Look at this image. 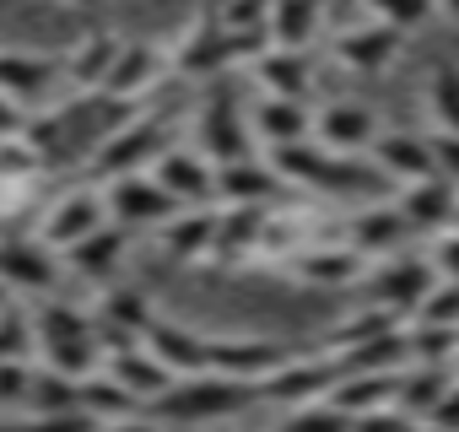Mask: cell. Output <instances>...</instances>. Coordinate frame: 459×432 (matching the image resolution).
<instances>
[{"label":"cell","mask_w":459,"mask_h":432,"mask_svg":"<svg viewBox=\"0 0 459 432\" xmlns=\"http://www.w3.org/2000/svg\"><path fill=\"white\" fill-rule=\"evenodd\" d=\"M427 108L437 130H459V65H437L427 76Z\"/></svg>","instance_id":"cell-39"},{"label":"cell","mask_w":459,"mask_h":432,"mask_svg":"<svg viewBox=\"0 0 459 432\" xmlns=\"http://www.w3.org/2000/svg\"><path fill=\"white\" fill-rule=\"evenodd\" d=\"M227 65H233V60H227V33H221L216 12H200V17L184 28L178 49L168 55V71L184 76V82H211V76H221Z\"/></svg>","instance_id":"cell-11"},{"label":"cell","mask_w":459,"mask_h":432,"mask_svg":"<svg viewBox=\"0 0 459 432\" xmlns=\"http://www.w3.org/2000/svg\"><path fill=\"white\" fill-rule=\"evenodd\" d=\"M437 12H448V17H459V0H432Z\"/></svg>","instance_id":"cell-55"},{"label":"cell","mask_w":459,"mask_h":432,"mask_svg":"<svg viewBox=\"0 0 459 432\" xmlns=\"http://www.w3.org/2000/svg\"><path fill=\"white\" fill-rule=\"evenodd\" d=\"M255 76H260V87H265V98H308V87H314V55L308 49H265L260 60H255Z\"/></svg>","instance_id":"cell-26"},{"label":"cell","mask_w":459,"mask_h":432,"mask_svg":"<svg viewBox=\"0 0 459 432\" xmlns=\"http://www.w3.org/2000/svg\"><path fill=\"white\" fill-rule=\"evenodd\" d=\"M319 0H271V17H265V33L276 49H314L319 39Z\"/></svg>","instance_id":"cell-31"},{"label":"cell","mask_w":459,"mask_h":432,"mask_svg":"<svg viewBox=\"0 0 459 432\" xmlns=\"http://www.w3.org/2000/svg\"><path fill=\"white\" fill-rule=\"evenodd\" d=\"M141 346L173 373V378H189V373H205L211 367V335L189 330V324H173V319H152V330L141 335Z\"/></svg>","instance_id":"cell-15"},{"label":"cell","mask_w":459,"mask_h":432,"mask_svg":"<svg viewBox=\"0 0 459 432\" xmlns=\"http://www.w3.org/2000/svg\"><path fill=\"white\" fill-rule=\"evenodd\" d=\"M211 233H216V211L211 205H184L157 228V249L173 265H195V260L211 255Z\"/></svg>","instance_id":"cell-21"},{"label":"cell","mask_w":459,"mask_h":432,"mask_svg":"<svg viewBox=\"0 0 459 432\" xmlns=\"http://www.w3.org/2000/svg\"><path fill=\"white\" fill-rule=\"evenodd\" d=\"M341 384V362L330 357V351H319V357H281L260 384H255V394L265 400V405H308V400H325L330 389Z\"/></svg>","instance_id":"cell-5"},{"label":"cell","mask_w":459,"mask_h":432,"mask_svg":"<svg viewBox=\"0 0 459 432\" xmlns=\"http://www.w3.org/2000/svg\"><path fill=\"white\" fill-rule=\"evenodd\" d=\"M76 389L82 378H65L55 367H33V389H28V410L44 416V410H71L76 405Z\"/></svg>","instance_id":"cell-38"},{"label":"cell","mask_w":459,"mask_h":432,"mask_svg":"<svg viewBox=\"0 0 459 432\" xmlns=\"http://www.w3.org/2000/svg\"><path fill=\"white\" fill-rule=\"evenodd\" d=\"M400 335H405V362H437V367H454V346H459V330L411 319Z\"/></svg>","instance_id":"cell-36"},{"label":"cell","mask_w":459,"mask_h":432,"mask_svg":"<svg viewBox=\"0 0 459 432\" xmlns=\"http://www.w3.org/2000/svg\"><path fill=\"white\" fill-rule=\"evenodd\" d=\"M119 33H87V39H76V49L60 60V82H71L76 92H98L103 87V76H108V65H114V55H119Z\"/></svg>","instance_id":"cell-29"},{"label":"cell","mask_w":459,"mask_h":432,"mask_svg":"<svg viewBox=\"0 0 459 432\" xmlns=\"http://www.w3.org/2000/svg\"><path fill=\"white\" fill-rule=\"evenodd\" d=\"M103 373H108L125 394H135V405H141V410H146L157 394H168V384H173V373H168L146 346H130V351L108 357V362H103Z\"/></svg>","instance_id":"cell-27"},{"label":"cell","mask_w":459,"mask_h":432,"mask_svg":"<svg viewBox=\"0 0 459 432\" xmlns=\"http://www.w3.org/2000/svg\"><path fill=\"white\" fill-rule=\"evenodd\" d=\"M287 271H292L303 287L335 292V287H357V281L368 276V260H362L351 244H303V249L287 260Z\"/></svg>","instance_id":"cell-13"},{"label":"cell","mask_w":459,"mask_h":432,"mask_svg":"<svg viewBox=\"0 0 459 432\" xmlns=\"http://www.w3.org/2000/svg\"><path fill=\"white\" fill-rule=\"evenodd\" d=\"M211 194L221 205H271L281 194V178L271 168V157H233V162H216L211 173Z\"/></svg>","instance_id":"cell-12"},{"label":"cell","mask_w":459,"mask_h":432,"mask_svg":"<svg viewBox=\"0 0 459 432\" xmlns=\"http://www.w3.org/2000/svg\"><path fill=\"white\" fill-rule=\"evenodd\" d=\"M330 357L341 362V378H346V373H394V367H405V335H400V324H394V330L368 335V341H357V346H341V351H330Z\"/></svg>","instance_id":"cell-32"},{"label":"cell","mask_w":459,"mask_h":432,"mask_svg":"<svg viewBox=\"0 0 459 432\" xmlns=\"http://www.w3.org/2000/svg\"><path fill=\"white\" fill-rule=\"evenodd\" d=\"M432 12H437L432 0H368V17L389 22L394 33H416V28H427Z\"/></svg>","instance_id":"cell-42"},{"label":"cell","mask_w":459,"mask_h":432,"mask_svg":"<svg viewBox=\"0 0 459 432\" xmlns=\"http://www.w3.org/2000/svg\"><path fill=\"white\" fill-rule=\"evenodd\" d=\"M146 173H152V178H157V184H162L178 205H211V200H216V194H211V173H216V168H211L200 151L168 146V151H162Z\"/></svg>","instance_id":"cell-20"},{"label":"cell","mask_w":459,"mask_h":432,"mask_svg":"<svg viewBox=\"0 0 459 432\" xmlns=\"http://www.w3.org/2000/svg\"><path fill=\"white\" fill-rule=\"evenodd\" d=\"M368 157H373V173L378 178H400V184H416V178H432L437 173L432 168V146L416 130H378L373 146H368Z\"/></svg>","instance_id":"cell-16"},{"label":"cell","mask_w":459,"mask_h":432,"mask_svg":"<svg viewBox=\"0 0 459 432\" xmlns=\"http://www.w3.org/2000/svg\"><path fill=\"white\" fill-rule=\"evenodd\" d=\"M394 384H400V367H394V373H346L325 400L341 405L346 416H362V410H373V405H389V400H394Z\"/></svg>","instance_id":"cell-33"},{"label":"cell","mask_w":459,"mask_h":432,"mask_svg":"<svg viewBox=\"0 0 459 432\" xmlns=\"http://www.w3.org/2000/svg\"><path fill=\"white\" fill-rule=\"evenodd\" d=\"M98 432H168V421H157V416H146V410H130V416H119V421H103Z\"/></svg>","instance_id":"cell-53"},{"label":"cell","mask_w":459,"mask_h":432,"mask_svg":"<svg viewBox=\"0 0 459 432\" xmlns=\"http://www.w3.org/2000/svg\"><path fill=\"white\" fill-rule=\"evenodd\" d=\"M265 211H271V205H221V211H216V233H211V255H205V260H221V265H244V260H255L260 233H265Z\"/></svg>","instance_id":"cell-17"},{"label":"cell","mask_w":459,"mask_h":432,"mask_svg":"<svg viewBox=\"0 0 459 432\" xmlns=\"http://www.w3.org/2000/svg\"><path fill=\"white\" fill-rule=\"evenodd\" d=\"M427 432H459V378L448 384V394H443L437 410L427 416Z\"/></svg>","instance_id":"cell-52"},{"label":"cell","mask_w":459,"mask_h":432,"mask_svg":"<svg viewBox=\"0 0 459 432\" xmlns=\"http://www.w3.org/2000/svg\"><path fill=\"white\" fill-rule=\"evenodd\" d=\"M221 33H227V28H221ZM265 49H271V33H265V28H238V33H227V60H233V65H255Z\"/></svg>","instance_id":"cell-49"},{"label":"cell","mask_w":459,"mask_h":432,"mask_svg":"<svg viewBox=\"0 0 459 432\" xmlns=\"http://www.w3.org/2000/svg\"><path fill=\"white\" fill-rule=\"evenodd\" d=\"M276 178L281 184H298V189H314V194H351L362 168L357 157H341V151H325L319 141H298V146H281V151H265Z\"/></svg>","instance_id":"cell-3"},{"label":"cell","mask_w":459,"mask_h":432,"mask_svg":"<svg viewBox=\"0 0 459 432\" xmlns=\"http://www.w3.org/2000/svg\"><path fill=\"white\" fill-rule=\"evenodd\" d=\"M173 146V114L168 108H130L114 130H103V141L92 146V168L103 178L119 173H146L162 151Z\"/></svg>","instance_id":"cell-2"},{"label":"cell","mask_w":459,"mask_h":432,"mask_svg":"<svg viewBox=\"0 0 459 432\" xmlns=\"http://www.w3.org/2000/svg\"><path fill=\"white\" fill-rule=\"evenodd\" d=\"M427 146H432V168L459 184V130H427Z\"/></svg>","instance_id":"cell-50"},{"label":"cell","mask_w":459,"mask_h":432,"mask_svg":"<svg viewBox=\"0 0 459 432\" xmlns=\"http://www.w3.org/2000/svg\"><path fill=\"white\" fill-rule=\"evenodd\" d=\"M162 76H168V49L162 44H119V55H114V65H108V76H103L98 92L114 98V103L141 108L157 92Z\"/></svg>","instance_id":"cell-8"},{"label":"cell","mask_w":459,"mask_h":432,"mask_svg":"<svg viewBox=\"0 0 459 432\" xmlns=\"http://www.w3.org/2000/svg\"><path fill=\"white\" fill-rule=\"evenodd\" d=\"M22 125H28V108L0 92V141H6V135H22Z\"/></svg>","instance_id":"cell-54"},{"label":"cell","mask_w":459,"mask_h":432,"mask_svg":"<svg viewBox=\"0 0 459 432\" xmlns=\"http://www.w3.org/2000/svg\"><path fill=\"white\" fill-rule=\"evenodd\" d=\"M411 319H421V324H448V330H459V281H432V292L421 298V308L411 314Z\"/></svg>","instance_id":"cell-43"},{"label":"cell","mask_w":459,"mask_h":432,"mask_svg":"<svg viewBox=\"0 0 459 432\" xmlns=\"http://www.w3.org/2000/svg\"><path fill=\"white\" fill-rule=\"evenodd\" d=\"M125 249H130V233H125L119 222H103L92 238H82L76 249H65V260H71L76 276H87V281H108V276L119 271Z\"/></svg>","instance_id":"cell-30"},{"label":"cell","mask_w":459,"mask_h":432,"mask_svg":"<svg viewBox=\"0 0 459 432\" xmlns=\"http://www.w3.org/2000/svg\"><path fill=\"white\" fill-rule=\"evenodd\" d=\"M98 319H108V324H119V330L146 335V330H152V319H157V308H152V298H146L141 287H108V292H103V303H98Z\"/></svg>","instance_id":"cell-35"},{"label":"cell","mask_w":459,"mask_h":432,"mask_svg":"<svg viewBox=\"0 0 459 432\" xmlns=\"http://www.w3.org/2000/svg\"><path fill=\"white\" fill-rule=\"evenodd\" d=\"M60 281V255L39 238V233H17V238H0V287L12 298H49Z\"/></svg>","instance_id":"cell-6"},{"label":"cell","mask_w":459,"mask_h":432,"mask_svg":"<svg viewBox=\"0 0 459 432\" xmlns=\"http://www.w3.org/2000/svg\"><path fill=\"white\" fill-rule=\"evenodd\" d=\"M216 22L227 28V33H238V28H265V17H271V0H216Z\"/></svg>","instance_id":"cell-46"},{"label":"cell","mask_w":459,"mask_h":432,"mask_svg":"<svg viewBox=\"0 0 459 432\" xmlns=\"http://www.w3.org/2000/svg\"><path fill=\"white\" fill-rule=\"evenodd\" d=\"M28 389H33V362H0V410H28Z\"/></svg>","instance_id":"cell-47"},{"label":"cell","mask_w":459,"mask_h":432,"mask_svg":"<svg viewBox=\"0 0 459 432\" xmlns=\"http://www.w3.org/2000/svg\"><path fill=\"white\" fill-rule=\"evenodd\" d=\"M400 319L389 314V308H368V314H357V319H341L335 330H330V341H325V351H341V346H357V341H368V335H384V330H394Z\"/></svg>","instance_id":"cell-41"},{"label":"cell","mask_w":459,"mask_h":432,"mask_svg":"<svg viewBox=\"0 0 459 432\" xmlns=\"http://www.w3.org/2000/svg\"><path fill=\"white\" fill-rule=\"evenodd\" d=\"M65 6H103V0H65Z\"/></svg>","instance_id":"cell-56"},{"label":"cell","mask_w":459,"mask_h":432,"mask_svg":"<svg viewBox=\"0 0 459 432\" xmlns=\"http://www.w3.org/2000/svg\"><path fill=\"white\" fill-rule=\"evenodd\" d=\"M394 205H400V216L411 222V233H437V228H448V216L459 211V184L443 178V173H432V178L405 184Z\"/></svg>","instance_id":"cell-19"},{"label":"cell","mask_w":459,"mask_h":432,"mask_svg":"<svg viewBox=\"0 0 459 432\" xmlns=\"http://www.w3.org/2000/svg\"><path fill=\"white\" fill-rule=\"evenodd\" d=\"M6 303H12V292H6V287H0V308H6Z\"/></svg>","instance_id":"cell-57"},{"label":"cell","mask_w":459,"mask_h":432,"mask_svg":"<svg viewBox=\"0 0 459 432\" xmlns=\"http://www.w3.org/2000/svg\"><path fill=\"white\" fill-rule=\"evenodd\" d=\"M454 378H459L454 367H437V362H405V367H400V384H394V405L427 427V416L437 410V400L448 394Z\"/></svg>","instance_id":"cell-28"},{"label":"cell","mask_w":459,"mask_h":432,"mask_svg":"<svg viewBox=\"0 0 459 432\" xmlns=\"http://www.w3.org/2000/svg\"><path fill=\"white\" fill-rule=\"evenodd\" d=\"M60 82V60H44V55H22V49H0V92L12 103H39L49 98Z\"/></svg>","instance_id":"cell-24"},{"label":"cell","mask_w":459,"mask_h":432,"mask_svg":"<svg viewBox=\"0 0 459 432\" xmlns=\"http://www.w3.org/2000/svg\"><path fill=\"white\" fill-rule=\"evenodd\" d=\"M400 39L405 33H394L389 22H378V17H368V22H357V28H346V33H335V60L346 65V71H362V76H373V71H384L394 55H400Z\"/></svg>","instance_id":"cell-18"},{"label":"cell","mask_w":459,"mask_h":432,"mask_svg":"<svg viewBox=\"0 0 459 432\" xmlns=\"http://www.w3.org/2000/svg\"><path fill=\"white\" fill-rule=\"evenodd\" d=\"M103 222H108L103 189H65L60 200H49L44 222H39V238H44L55 255H65V249H76L82 238H92Z\"/></svg>","instance_id":"cell-7"},{"label":"cell","mask_w":459,"mask_h":432,"mask_svg":"<svg viewBox=\"0 0 459 432\" xmlns=\"http://www.w3.org/2000/svg\"><path fill=\"white\" fill-rule=\"evenodd\" d=\"M281 432H351V416L330 400H308V405H292Z\"/></svg>","instance_id":"cell-40"},{"label":"cell","mask_w":459,"mask_h":432,"mask_svg":"<svg viewBox=\"0 0 459 432\" xmlns=\"http://www.w3.org/2000/svg\"><path fill=\"white\" fill-rule=\"evenodd\" d=\"M260 394L249 378H227V373H189V378H173L168 394H157L146 410L168 427H205V421H221V416H238L249 410Z\"/></svg>","instance_id":"cell-1"},{"label":"cell","mask_w":459,"mask_h":432,"mask_svg":"<svg viewBox=\"0 0 459 432\" xmlns=\"http://www.w3.org/2000/svg\"><path fill=\"white\" fill-rule=\"evenodd\" d=\"M454 373H459V346H454Z\"/></svg>","instance_id":"cell-58"},{"label":"cell","mask_w":459,"mask_h":432,"mask_svg":"<svg viewBox=\"0 0 459 432\" xmlns=\"http://www.w3.org/2000/svg\"><path fill=\"white\" fill-rule=\"evenodd\" d=\"M432 281H437V271H432L427 255H389V260L373 271V303L389 308L394 319H400V314H416L421 298L432 292Z\"/></svg>","instance_id":"cell-10"},{"label":"cell","mask_w":459,"mask_h":432,"mask_svg":"<svg viewBox=\"0 0 459 432\" xmlns=\"http://www.w3.org/2000/svg\"><path fill=\"white\" fill-rule=\"evenodd\" d=\"M39 351H44V367L65 373V378H87V373H98V367H103V351H98V341H92V335H65V341H44Z\"/></svg>","instance_id":"cell-37"},{"label":"cell","mask_w":459,"mask_h":432,"mask_svg":"<svg viewBox=\"0 0 459 432\" xmlns=\"http://www.w3.org/2000/svg\"><path fill=\"white\" fill-rule=\"evenodd\" d=\"M287 357V346L265 341V335H238V341H211V373H227V378H249L260 384L276 362Z\"/></svg>","instance_id":"cell-25"},{"label":"cell","mask_w":459,"mask_h":432,"mask_svg":"<svg viewBox=\"0 0 459 432\" xmlns=\"http://www.w3.org/2000/svg\"><path fill=\"white\" fill-rule=\"evenodd\" d=\"M373 135H378V119H373L368 103H325L314 114V135L308 141H319L325 151H341V157H368Z\"/></svg>","instance_id":"cell-14"},{"label":"cell","mask_w":459,"mask_h":432,"mask_svg":"<svg viewBox=\"0 0 459 432\" xmlns=\"http://www.w3.org/2000/svg\"><path fill=\"white\" fill-rule=\"evenodd\" d=\"M76 405H82V410H87L98 427H103V421H119V416H130V410H141V405H135V394H125V389H119V384H114L103 367L82 378V389H76Z\"/></svg>","instance_id":"cell-34"},{"label":"cell","mask_w":459,"mask_h":432,"mask_svg":"<svg viewBox=\"0 0 459 432\" xmlns=\"http://www.w3.org/2000/svg\"><path fill=\"white\" fill-rule=\"evenodd\" d=\"M411 238V222L400 216V205L389 200V205H362L357 216H351V249L362 255V260H389L400 244Z\"/></svg>","instance_id":"cell-23"},{"label":"cell","mask_w":459,"mask_h":432,"mask_svg":"<svg viewBox=\"0 0 459 432\" xmlns=\"http://www.w3.org/2000/svg\"><path fill=\"white\" fill-rule=\"evenodd\" d=\"M103 205H108V222H119L125 233H157L173 211H184L152 173H119L103 178Z\"/></svg>","instance_id":"cell-4"},{"label":"cell","mask_w":459,"mask_h":432,"mask_svg":"<svg viewBox=\"0 0 459 432\" xmlns=\"http://www.w3.org/2000/svg\"><path fill=\"white\" fill-rule=\"evenodd\" d=\"M33 357V319L22 308H0V362Z\"/></svg>","instance_id":"cell-44"},{"label":"cell","mask_w":459,"mask_h":432,"mask_svg":"<svg viewBox=\"0 0 459 432\" xmlns=\"http://www.w3.org/2000/svg\"><path fill=\"white\" fill-rule=\"evenodd\" d=\"M351 432H427L416 416H405L394 400L389 405H373V410H362V416H351Z\"/></svg>","instance_id":"cell-45"},{"label":"cell","mask_w":459,"mask_h":432,"mask_svg":"<svg viewBox=\"0 0 459 432\" xmlns=\"http://www.w3.org/2000/svg\"><path fill=\"white\" fill-rule=\"evenodd\" d=\"M249 130L265 151H281V146H298V141L314 135V114L298 98H260L255 114H249Z\"/></svg>","instance_id":"cell-22"},{"label":"cell","mask_w":459,"mask_h":432,"mask_svg":"<svg viewBox=\"0 0 459 432\" xmlns=\"http://www.w3.org/2000/svg\"><path fill=\"white\" fill-rule=\"evenodd\" d=\"M195 130H200V157L216 168V162H233V157H249L255 151V135H249V119L238 114V98H221V92H211L205 103H200V119H195Z\"/></svg>","instance_id":"cell-9"},{"label":"cell","mask_w":459,"mask_h":432,"mask_svg":"<svg viewBox=\"0 0 459 432\" xmlns=\"http://www.w3.org/2000/svg\"><path fill=\"white\" fill-rule=\"evenodd\" d=\"M17 432H98V421H92L82 405H71V410H44V416H28Z\"/></svg>","instance_id":"cell-48"},{"label":"cell","mask_w":459,"mask_h":432,"mask_svg":"<svg viewBox=\"0 0 459 432\" xmlns=\"http://www.w3.org/2000/svg\"><path fill=\"white\" fill-rule=\"evenodd\" d=\"M427 260H432V271H437L443 281H459V228H443Z\"/></svg>","instance_id":"cell-51"}]
</instances>
